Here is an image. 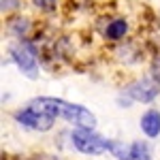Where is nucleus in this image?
I'll return each instance as SVG.
<instances>
[{
  "label": "nucleus",
  "instance_id": "9",
  "mask_svg": "<svg viewBox=\"0 0 160 160\" xmlns=\"http://www.w3.org/2000/svg\"><path fill=\"white\" fill-rule=\"evenodd\" d=\"M37 4H41L43 9H51L53 7V0H37Z\"/></svg>",
  "mask_w": 160,
  "mask_h": 160
},
{
  "label": "nucleus",
  "instance_id": "1",
  "mask_svg": "<svg viewBox=\"0 0 160 160\" xmlns=\"http://www.w3.org/2000/svg\"><path fill=\"white\" fill-rule=\"evenodd\" d=\"M30 109L38 111V113H47V115H60L68 122L77 124L81 128H94L96 126V118L90 113L88 109L79 107V105H71V102H64L58 98H37L30 102Z\"/></svg>",
  "mask_w": 160,
  "mask_h": 160
},
{
  "label": "nucleus",
  "instance_id": "5",
  "mask_svg": "<svg viewBox=\"0 0 160 160\" xmlns=\"http://www.w3.org/2000/svg\"><path fill=\"white\" fill-rule=\"evenodd\" d=\"M13 58L19 64V68L26 71L28 75H34V68H37V53L30 45H17L13 49Z\"/></svg>",
  "mask_w": 160,
  "mask_h": 160
},
{
  "label": "nucleus",
  "instance_id": "6",
  "mask_svg": "<svg viewBox=\"0 0 160 160\" xmlns=\"http://www.w3.org/2000/svg\"><path fill=\"white\" fill-rule=\"evenodd\" d=\"M130 94L135 96L137 100H143V102H149V100H154V96L158 94V86L154 83V81H139L135 86L130 88Z\"/></svg>",
  "mask_w": 160,
  "mask_h": 160
},
{
  "label": "nucleus",
  "instance_id": "3",
  "mask_svg": "<svg viewBox=\"0 0 160 160\" xmlns=\"http://www.w3.org/2000/svg\"><path fill=\"white\" fill-rule=\"evenodd\" d=\"M109 149L120 160H152L149 152L143 143H132V145H122L118 141H109Z\"/></svg>",
  "mask_w": 160,
  "mask_h": 160
},
{
  "label": "nucleus",
  "instance_id": "7",
  "mask_svg": "<svg viewBox=\"0 0 160 160\" xmlns=\"http://www.w3.org/2000/svg\"><path fill=\"white\" fill-rule=\"evenodd\" d=\"M141 128L148 137H156L160 132V113L158 111H148L141 120Z\"/></svg>",
  "mask_w": 160,
  "mask_h": 160
},
{
  "label": "nucleus",
  "instance_id": "4",
  "mask_svg": "<svg viewBox=\"0 0 160 160\" xmlns=\"http://www.w3.org/2000/svg\"><path fill=\"white\" fill-rule=\"evenodd\" d=\"M17 120L26 126H30V128H34V130H49L51 124H53V118L47 115V113H38V111H22V113H17Z\"/></svg>",
  "mask_w": 160,
  "mask_h": 160
},
{
  "label": "nucleus",
  "instance_id": "8",
  "mask_svg": "<svg viewBox=\"0 0 160 160\" xmlns=\"http://www.w3.org/2000/svg\"><path fill=\"white\" fill-rule=\"evenodd\" d=\"M126 34V22L124 19H115L113 24H109L107 28V37L109 38H120Z\"/></svg>",
  "mask_w": 160,
  "mask_h": 160
},
{
  "label": "nucleus",
  "instance_id": "2",
  "mask_svg": "<svg viewBox=\"0 0 160 160\" xmlns=\"http://www.w3.org/2000/svg\"><path fill=\"white\" fill-rule=\"evenodd\" d=\"M73 143L75 148L83 154H102L105 149H109V141H105L102 137L92 132V128H79L73 132Z\"/></svg>",
  "mask_w": 160,
  "mask_h": 160
}]
</instances>
